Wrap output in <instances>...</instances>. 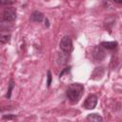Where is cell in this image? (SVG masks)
Returning a JSON list of instances; mask_svg holds the SVG:
<instances>
[{"label": "cell", "mask_w": 122, "mask_h": 122, "mask_svg": "<svg viewBox=\"0 0 122 122\" xmlns=\"http://www.w3.org/2000/svg\"><path fill=\"white\" fill-rule=\"evenodd\" d=\"M83 92H84V87L82 84L73 83L69 86V88L67 89L66 94H67V97L71 102H77L82 96Z\"/></svg>", "instance_id": "1"}, {"label": "cell", "mask_w": 122, "mask_h": 122, "mask_svg": "<svg viewBox=\"0 0 122 122\" xmlns=\"http://www.w3.org/2000/svg\"><path fill=\"white\" fill-rule=\"evenodd\" d=\"M59 47H60V50H61L62 51L70 52V51L72 50V42H71V37L68 36V35H65V36L60 40Z\"/></svg>", "instance_id": "2"}, {"label": "cell", "mask_w": 122, "mask_h": 122, "mask_svg": "<svg viewBox=\"0 0 122 122\" xmlns=\"http://www.w3.org/2000/svg\"><path fill=\"white\" fill-rule=\"evenodd\" d=\"M3 19L7 22H13L16 19V10L14 8H6L3 11Z\"/></svg>", "instance_id": "3"}, {"label": "cell", "mask_w": 122, "mask_h": 122, "mask_svg": "<svg viewBox=\"0 0 122 122\" xmlns=\"http://www.w3.org/2000/svg\"><path fill=\"white\" fill-rule=\"evenodd\" d=\"M96 104H97V97H96V95L90 94L86 98L85 102L83 103V107L85 109H87V110H92V109H94L95 108Z\"/></svg>", "instance_id": "4"}, {"label": "cell", "mask_w": 122, "mask_h": 122, "mask_svg": "<svg viewBox=\"0 0 122 122\" xmlns=\"http://www.w3.org/2000/svg\"><path fill=\"white\" fill-rule=\"evenodd\" d=\"M92 55H93V57H94L96 60H98V61H101L102 59H104V58H105V52H104L102 47H101V46L95 47V48L93 49Z\"/></svg>", "instance_id": "5"}, {"label": "cell", "mask_w": 122, "mask_h": 122, "mask_svg": "<svg viewBox=\"0 0 122 122\" xmlns=\"http://www.w3.org/2000/svg\"><path fill=\"white\" fill-rule=\"evenodd\" d=\"M68 58H69V55H68V52H65V51H62V52H59L58 55H57V63L59 65H64L68 62Z\"/></svg>", "instance_id": "6"}, {"label": "cell", "mask_w": 122, "mask_h": 122, "mask_svg": "<svg viewBox=\"0 0 122 122\" xmlns=\"http://www.w3.org/2000/svg\"><path fill=\"white\" fill-rule=\"evenodd\" d=\"M43 18H44V14L38 10L33 11L30 15V20L33 22H41L43 20Z\"/></svg>", "instance_id": "7"}, {"label": "cell", "mask_w": 122, "mask_h": 122, "mask_svg": "<svg viewBox=\"0 0 122 122\" xmlns=\"http://www.w3.org/2000/svg\"><path fill=\"white\" fill-rule=\"evenodd\" d=\"M101 47L107 50H114L117 47V42L116 41H112V42H102Z\"/></svg>", "instance_id": "8"}, {"label": "cell", "mask_w": 122, "mask_h": 122, "mask_svg": "<svg viewBox=\"0 0 122 122\" xmlns=\"http://www.w3.org/2000/svg\"><path fill=\"white\" fill-rule=\"evenodd\" d=\"M10 41V33L8 32H0V43L7 44Z\"/></svg>", "instance_id": "9"}, {"label": "cell", "mask_w": 122, "mask_h": 122, "mask_svg": "<svg viewBox=\"0 0 122 122\" xmlns=\"http://www.w3.org/2000/svg\"><path fill=\"white\" fill-rule=\"evenodd\" d=\"M87 119L88 120H92V121H102L103 120L102 116H100L97 113H91V114H89L87 116Z\"/></svg>", "instance_id": "10"}, {"label": "cell", "mask_w": 122, "mask_h": 122, "mask_svg": "<svg viewBox=\"0 0 122 122\" xmlns=\"http://www.w3.org/2000/svg\"><path fill=\"white\" fill-rule=\"evenodd\" d=\"M10 22H7V21L0 22V32L6 31V30H8L9 29H10L11 26L10 25Z\"/></svg>", "instance_id": "11"}, {"label": "cell", "mask_w": 122, "mask_h": 122, "mask_svg": "<svg viewBox=\"0 0 122 122\" xmlns=\"http://www.w3.org/2000/svg\"><path fill=\"white\" fill-rule=\"evenodd\" d=\"M13 87H14V83H13V80L11 79V80L10 81L9 90H8V92H7V94H6V97H7V98H10V94H11V91H12Z\"/></svg>", "instance_id": "12"}, {"label": "cell", "mask_w": 122, "mask_h": 122, "mask_svg": "<svg viewBox=\"0 0 122 122\" xmlns=\"http://www.w3.org/2000/svg\"><path fill=\"white\" fill-rule=\"evenodd\" d=\"M16 0H0V5L3 6H8V5H11L15 2Z\"/></svg>", "instance_id": "13"}, {"label": "cell", "mask_w": 122, "mask_h": 122, "mask_svg": "<svg viewBox=\"0 0 122 122\" xmlns=\"http://www.w3.org/2000/svg\"><path fill=\"white\" fill-rule=\"evenodd\" d=\"M48 82H47V85H48V87H50L51 86V71H48Z\"/></svg>", "instance_id": "14"}, {"label": "cell", "mask_w": 122, "mask_h": 122, "mask_svg": "<svg viewBox=\"0 0 122 122\" xmlns=\"http://www.w3.org/2000/svg\"><path fill=\"white\" fill-rule=\"evenodd\" d=\"M13 118H15L14 115H4L3 116V119H13Z\"/></svg>", "instance_id": "15"}, {"label": "cell", "mask_w": 122, "mask_h": 122, "mask_svg": "<svg viewBox=\"0 0 122 122\" xmlns=\"http://www.w3.org/2000/svg\"><path fill=\"white\" fill-rule=\"evenodd\" d=\"M115 3H118V4H121L122 3V0H113Z\"/></svg>", "instance_id": "16"}]
</instances>
